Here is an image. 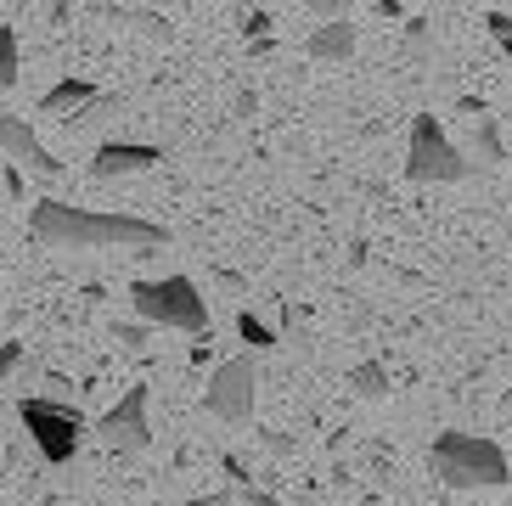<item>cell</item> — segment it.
<instances>
[{"instance_id": "obj_1", "label": "cell", "mask_w": 512, "mask_h": 506, "mask_svg": "<svg viewBox=\"0 0 512 506\" xmlns=\"http://www.w3.org/2000/svg\"><path fill=\"white\" fill-rule=\"evenodd\" d=\"M29 237L40 248H164V225L141 214H102V209H74L62 197H40L29 209Z\"/></svg>"}, {"instance_id": "obj_2", "label": "cell", "mask_w": 512, "mask_h": 506, "mask_svg": "<svg viewBox=\"0 0 512 506\" xmlns=\"http://www.w3.org/2000/svg\"><path fill=\"white\" fill-rule=\"evenodd\" d=\"M428 467L445 490H501L507 484V450L479 433H439Z\"/></svg>"}, {"instance_id": "obj_3", "label": "cell", "mask_w": 512, "mask_h": 506, "mask_svg": "<svg viewBox=\"0 0 512 506\" xmlns=\"http://www.w3.org/2000/svg\"><path fill=\"white\" fill-rule=\"evenodd\" d=\"M130 304L147 327L164 332H209V298L192 276H152V282H130Z\"/></svg>"}, {"instance_id": "obj_4", "label": "cell", "mask_w": 512, "mask_h": 506, "mask_svg": "<svg viewBox=\"0 0 512 506\" xmlns=\"http://www.w3.org/2000/svg\"><path fill=\"white\" fill-rule=\"evenodd\" d=\"M17 417H23V428H29L34 450H40L51 467H68V462H74L79 445H85V433H91V422L79 417V405L46 400V394H23Z\"/></svg>"}, {"instance_id": "obj_5", "label": "cell", "mask_w": 512, "mask_h": 506, "mask_svg": "<svg viewBox=\"0 0 512 506\" xmlns=\"http://www.w3.org/2000/svg\"><path fill=\"white\" fill-rule=\"evenodd\" d=\"M406 175L417 186H456V180L473 175L467 152H456V141L439 130L434 113H417L411 119V141H406Z\"/></svg>"}, {"instance_id": "obj_6", "label": "cell", "mask_w": 512, "mask_h": 506, "mask_svg": "<svg viewBox=\"0 0 512 506\" xmlns=\"http://www.w3.org/2000/svg\"><path fill=\"white\" fill-rule=\"evenodd\" d=\"M203 400L220 422H248L254 417V400H259V366L254 355H231L214 366L209 388H203Z\"/></svg>"}, {"instance_id": "obj_7", "label": "cell", "mask_w": 512, "mask_h": 506, "mask_svg": "<svg viewBox=\"0 0 512 506\" xmlns=\"http://www.w3.org/2000/svg\"><path fill=\"white\" fill-rule=\"evenodd\" d=\"M96 439H102L113 456H141L152 445V417H147V388H124L119 405L96 422Z\"/></svg>"}, {"instance_id": "obj_8", "label": "cell", "mask_w": 512, "mask_h": 506, "mask_svg": "<svg viewBox=\"0 0 512 506\" xmlns=\"http://www.w3.org/2000/svg\"><path fill=\"white\" fill-rule=\"evenodd\" d=\"M0 147L12 152V164H29L34 175H46V180H62V169H68L57 152L34 135V124L17 119V113H6V119H0Z\"/></svg>"}, {"instance_id": "obj_9", "label": "cell", "mask_w": 512, "mask_h": 506, "mask_svg": "<svg viewBox=\"0 0 512 506\" xmlns=\"http://www.w3.org/2000/svg\"><path fill=\"white\" fill-rule=\"evenodd\" d=\"M158 164H164V147H152V141H102L91 158V175L119 180V175H141V169H158Z\"/></svg>"}, {"instance_id": "obj_10", "label": "cell", "mask_w": 512, "mask_h": 506, "mask_svg": "<svg viewBox=\"0 0 512 506\" xmlns=\"http://www.w3.org/2000/svg\"><path fill=\"white\" fill-rule=\"evenodd\" d=\"M355 40H361V34H355L349 17H327V23L304 40V51H310L316 62H349V57H355Z\"/></svg>"}, {"instance_id": "obj_11", "label": "cell", "mask_w": 512, "mask_h": 506, "mask_svg": "<svg viewBox=\"0 0 512 506\" xmlns=\"http://www.w3.org/2000/svg\"><path fill=\"white\" fill-rule=\"evenodd\" d=\"M102 90H96V79H85V74H68V79H57V85L40 96V107L46 113H79L85 102H96Z\"/></svg>"}, {"instance_id": "obj_12", "label": "cell", "mask_w": 512, "mask_h": 506, "mask_svg": "<svg viewBox=\"0 0 512 506\" xmlns=\"http://www.w3.org/2000/svg\"><path fill=\"white\" fill-rule=\"evenodd\" d=\"M473 169H496L501 164V124L490 119V113H479L473 119V158H467Z\"/></svg>"}, {"instance_id": "obj_13", "label": "cell", "mask_w": 512, "mask_h": 506, "mask_svg": "<svg viewBox=\"0 0 512 506\" xmlns=\"http://www.w3.org/2000/svg\"><path fill=\"white\" fill-rule=\"evenodd\" d=\"M349 388H355V394H361V400H389V366H383V360H361V366H349V377H344Z\"/></svg>"}, {"instance_id": "obj_14", "label": "cell", "mask_w": 512, "mask_h": 506, "mask_svg": "<svg viewBox=\"0 0 512 506\" xmlns=\"http://www.w3.org/2000/svg\"><path fill=\"white\" fill-rule=\"evenodd\" d=\"M237 332H242V343H254V349H276V332L265 327L254 310H242V315H237Z\"/></svg>"}, {"instance_id": "obj_15", "label": "cell", "mask_w": 512, "mask_h": 506, "mask_svg": "<svg viewBox=\"0 0 512 506\" xmlns=\"http://www.w3.org/2000/svg\"><path fill=\"white\" fill-rule=\"evenodd\" d=\"M23 62H17V29H0V85H17Z\"/></svg>"}, {"instance_id": "obj_16", "label": "cell", "mask_w": 512, "mask_h": 506, "mask_svg": "<svg viewBox=\"0 0 512 506\" xmlns=\"http://www.w3.org/2000/svg\"><path fill=\"white\" fill-rule=\"evenodd\" d=\"M406 45H411V57H434V23H428V17H411Z\"/></svg>"}, {"instance_id": "obj_17", "label": "cell", "mask_w": 512, "mask_h": 506, "mask_svg": "<svg viewBox=\"0 0 512 506\" xmlns=\"http://www.w3.org/2000/svg\"><path fill=\"white\" fill-rule=\"evenodd\" d=\"M484 29H490V40H496L501 51L512 57V17L507 12H490V17H484Z\"/></svg>"}, {"instance_id": "obj_18", "label": "cell", "mask_w": 512, "mask_h": 506, "mask_svg": "<svg viewBox=\"0 0 512 506\" xmlns=\"http://www.w3.org/2000/svg\"><path fill=\"white\" fill-rule=\"evenodd\" d=\"M17 366H23V343H0V388L17 377Z\"/></svg>"}, {"instance_id": "obj_19", "label": "cell", "mask_w": 512, "mask_h": 506, "mask_svg": "<svg viewBox=\"0 0 512 506\" xmlns=\"http://www.w3.org/2000/svg\"><path fill=\"white\" fill-rule=\"evenodd\" d=\"M299 6L316 17H349V0H299Z\"/></svg>"}, {"instance_id": "obj_20", "label": "cell", "mask_w": 512, "mask_h": 506, "mask_svg": "<svg viewBox=\"0 0 512 506\" xmlns=\"http://www.w3.org/2000/svg\"><path fill=\"white\" fill-rule=\"evenodd\" d=\"M113 338H119L124 349H141V343H147V321H141V327L136 321H124V327H113Z\"/></svg>"}, {"instance_id": "obj_21", "label": "cell", "mask_w": 512, "mask_h": 506, "mask_svg": "<svg viewBox=\"0 0 512 506\" xmlns=\"http://www.w3.org/2000/svg\"><path fill=\"white\" fill-rule=\"evenodd\" d=\"M242 29H248V40L271 34V12H265V6H248V23H242Z\"/></svg>"}, {"instance_id": "obj_22", "label": "cell", "mask_w": 512, "mask_h": 506, "mask_svg": "<svg viewBox=\"0 0 512 506\" xmlns=\"http://www.w3.org/2000/svg\"><path fill=\"white\" fill-rule=\"evenodd\" d=\"M0 186H6V197H29V186H23V169H6V175H0Z\"/></svg>"}, {"instance_id": "obj_23", "label": "cell", "mask_w": 512, "mask_h": 506, "mask_svg": "<svg viewBox=\"0 0 512 506\" xmlns=\"http://www.w3.org/2000/svg\"><path fill=\"white\" fill-rule=\"evenodd\" d=\"M254 107H259V96H254V90H237V102H231V113H237V119H248Z\"/></svg>"}, {"instance_id": "obj_24", "label": "cell", "mask_w": 512, "mask_h": 506, "mask_svg": "<svg viewBox=\"0 0 512 506\" xmlns=\"http://www.w3.org/2000/svg\"><path fill=\"white\" fill-rule=\"evenodd\" d=\"M226 473H231V478H237V484H254V478H248V467H242V462H237V456H226Z\"/></svg>"}, {"instance_id": "obj_25", "label": "cell", "mask_w": 512, "mask_h": 506, "mask_svg": "<svg viewBox=\"0 0 512 506\" xmlns=\"http://www.w3.org/2000/svg\"><path fill=\"white\" fill-rule=\"evenodd\" d=\"M242 495H248V506H276L271 495H265V490H254V484H242Z\"/></svg>"}, {"instance_id": "obj_26", "label": "cell", "mask_w": 512, "mask_h": 506, "mask_svg": "<svg viewBox=\"0 0 512 506\" xmlns=\"http://www.w3.org/2000/svg\"><path fill=\"white\" fill-rule=\"evenodd\" d=\"M186 506H226V495H197V501H186Z\"/></svg>"}, {"instance_id": "obj_27", "label": "cell", "mask_w": 512, "mask_h": 506, "mask_svg": "<svg viewBox=\"0 0 512 506\" xmlns=\"http://www.w3.org/2000/svg\"><path fill=\"white\" fill-rule=\"evenodd\" d=\"M377 12H383V17H400V0H377Z\"/></svg>"}, {"instance_id": "obj_28", "label": "cell", "mask_w": 512, "mask_h": 506, "mask_svg": "<svg viewBox=\"0 0 512 506\" xmlns=\"http://www.w3.org/2000/svg\"><path fill=\"white\" fill-rule=\"evenodd\" d=\"M226 6H242V12H248V6H254V0H226Z\"/></svg>"}]
</instances>
